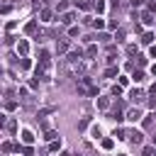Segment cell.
I'll return each instance as SVG.
<instances>
[{"mask_svg":"<svg viewBox=\"0 0 156 156\" xmlns=\"http://www.w3.org/2000/svg\"><path fill=\"white\" fill-rule=\"evenodd\" d=\"M78 93H83V95H98V85L88 76H80L78 78Z\"/></svg>","mask_w":156,"mask_h":156,"instance_id":"cell-1","label":"cell"},{"mask_svg":"<svg viewBox=\"0 0 156 156\" xmlns=\"http://www.w3.org/2000/svg\"><path fill=\"white\" fill-rule=\"evenodd\" d=\"M66 68H68V73L76 76V78L85 76V63H83V58H80V61H66Z\"/></svg>","mask_w":156,"mask_h":156,"instance_id":"cell-2","label":"cell"},{"mask_svg":"<svg viewBox=\"0 0 156 156\" xmlns=\"http://www.w3.org/2000/svg\"><path fill=\"white\" fill-rule=\"evenodd\" d=\"M141 127H144V129H154V127H156V110L149 112V115L141 119Z\"/></svg>","mask_w":156,"mask_h":156,"instance_id":"cell-3","label":"cell"},{"mask_svg":"<svg viewBox=\"0 0 156 156\" xmlns=\"http://www.w3.org/2000/svg\"><path fill=\"white\" fill-rule=\"evenodd\" d=\"M127 139H129L132 144H141V141H144V132H139V129H132V132H127Z\"/></svg>","mask_w":156,"mask_h":156,"instance_id":"cell-4","label":"cell"},{"mask_svg":"<svg viewBox=\"0 0 156 156\" xmlns=\"http://www.w3.org/2000/svg\"><path fill=\"white\" fill-rule=\"evenodd\" d=\"M17 54H20L22 58L29 54V41H27V39H20V41H17Z\"/></svg>","mask_w":156,"mask_h":156,"instance_id":"cell-5","label":"cell"},{"mask_svg":"<svg viewBox=\"0 0 156 156\" xmlns=\"http://www.w3.org/2000/svg\"><path fill=\"white\" fill-rule=\"evenodd\" d=\"M124 119H129V122H136V119H141V112H139L136 107H132V110H127Z\"/></svg>","mask_w":156,"mask_h":156,"instance_id":"cell-6","label":"cell"},{"mask_svg":"<svg viewBox=\"0 0 156 156\" xmlns=\"http://www.w3.org/2000/svg\"><path fill=\"white\" fill-rule=\"evenodd\" d=\"M56 51H58V54H66V51H68V39H61V37H58V39H56Z\"/></svg>","mask_w":156,"mask_h":156,"instance_id":"cell-7","label":"cell"},{"mask_svg":"<svg viewBox=\"0 0 156 156\" xmlns=\"http://www.w3.org/2000/svg\"><path fill=\"white\" fill-rule=\"evenodd\" d=\"M129 98H132L134 102H141V100H144V90H139V88H134V90H129Z\"/></svg>","mask_w":156,"mask_h":156,"instance_id":"cell-8","label":"cell"},{"mask_svg":"<svg viewBox=\"0 0 156 156\" xmlns=\"http://www.w3.org/2000/svg\"><path fill=\"white\" fill-rule=\"evenodd\" d=\"M51 17H54V12H51V10H46V7L39 12V20H41V22H51Z\"/></svg>","mask_w":156,"mask_h":156,"instance_id":"cell-9","label":"cell"},{"mask_svg":"<svg viewBox=\"0 0 156 156\" xmlns=\"http://www.w3.org/2000/svg\"><path fill=\"white\" fill-rule=\"evenodd\" d=\"M73 20H76V12H63V15H61V22H63V24H71Z\"/></svg>","mask_w":156,"mask_h":156,"instance_id":"cell-10","label":"cell"},{"mask_svg":"<svg viewBox=\"0 0 156 156\" xmlns=\"http://www.w3.org/2000/svg\"><path fill=\"white\" fill-rule=\"evenodd\" d=\"M22 141H24V144H27V146H29V144H32V141H34V134H32V132H29V129H24V132H22Z\"/></svg>","mask_w":156,"mask_h":156,"instance_id":"cell-11","label":"cell"},{"mask_svg":"<svg viewBox=\"0 0 156 156\" xmlns=\"http://www.w3.org/2000/svg\"><path fill=\"white\" fill-rule=\"evenodd\" d=\"M141 22H144V24H154V22H156V20H154V15H151V12H149V10H146V12H144V15H141Z\"/></svg>","mask_w":156,"mask_h":156,"instance_id":"cell-12","label":"cell"},{"mask_svg":"<svg viewBox=\"0 0 156 156\" xmlns=\"http://www.w3.org/2000/svg\"><path fill=\"white\" fill-rule=\"evenodd\" d=\"M34 32H37V22L32 20V22H27V24H24V34H34Z\"/></svg>","mask_w":156,"mask_h":156,"instance_id":"cell-13","label":"cell"},{"mask_svg":"<svg viewBox=\"0 0 156 156\" xmlns=\"http://www.w3.org/2000/svg\"><path fill=\"white\" fill-rule=\"evenodd\" d=\"M110 119H115V122H122V119H124V115H122V112H119V110L115 107V110L110 112Z\"/></svg>","mask_w":156,"mask_h":156,"instance_id":"cell-14","label":"cell"},{"mask_svg":"<svg viewBox=\"0 0 156 156\" xmlns=\"http://www.w3.org/2000/svg\"><path fill=\"white\" fill-rule=\"evenodd\" d=\"M154 41V32H144L141 34V44H151Z\"/></svg>","mask_w":156,"mask_h":156,"instance_id":"cell-15","label":"cell"},{"mask_svg":"<svg viewBox=\"0 0 156 156\" xmlns=\"http://www.w3.org/2000/svg\"><path fill=\"white\" fill-rule=\"evenodd\" d=\"M85 56H88V58H93V56H98V46H95V44H90V46L85 49Z\"/></svg>","mask_w":156,"mask_h":156,"instance_id":"cell-16","label":"cell"},{"mask_svg":"<svg viewBox=\"0 0 156 156\" xmlns=\"http://www.w3.org/2000/svg\"><path fill=\"white\" fill-rule=\"evenodd\" d=\"M119 73V68L117 66H110V68H105V78H112V76H117Z\"/></svg>","mask_w":156,"mask_h":156,"instance_id":"cell-17","label":"cell"},{"mask_svg":"<svg viewBox=\"0 0 156 156\" xmlns=\"http://www.w3.org/2000/svg\"><path fill=\"white\" fill-rule=\"evenodd\" d=\"M98 107L100 110H107L110 107V98H98Z\"/></svg>","mask_w":156,"mask_h":156,"instance_id":"cell-18","label":"cell"},{"mask_svg":"<svg viewBox=\"0 0 156 156\" xmlns=\"http://www.w3.org/2000/svg\"><path fill=\"white\" fill-rule=\"evenodd\" d=\"M7 129H10V134H15V132H17V119H15V117H10V119H7Z\"/></svg>","mask_w":156,"mask_h":156,"instance_id":"cell-19","label":"cell"},{"mask_svg":"<svg viewBox=\"0 0 156 156\" xmlns=\"http://www.w3.org/2000/svg\"><path fill=\"white\" fill-rule=\"evenodd\" d=\"M90 136H93V139H100V136H102V129H100L98 124H95V127H90Z\"/></svg>","mask_w":156,"mask_h":156,"instance_id":"cell-20","label":"cell"},{"mask_svg":"<svg viewBox=\"0 0 156 156\" xmlns=\"http://www.w3.org/2000/svg\"><path fill=\"white\" fill-rule=\"evenodd\" d=\"M76 5H78L80 10H90V7H93V2H90V0H76Z\"/></svg>","mask_w":156,"mask_h":156,"instance_id":"cell-21","label":"cell"},{"mask_svg":"<svg viewBox=\"0 0 156 156\" xmlns=\"http://www.w3.org/2000/svg\"><path fill=\"white\" fill-rule=\"evenodd\" d=\"M132 80H134V83H141V80H144V71H134V73H132Z\"/></svg>","mask_w":156,"mask_h":156,"instance_id":"cell-22","label":"cell"},{"mask_svg":"<svg viewBox=\"0 0 156 156\" xmlns=\"http://www.w3.org/2000/svg\"><path fill=\"white\" fill-rule=\"evenodd\" d=\"M56 136H58V132H54V129H46V134H44V139H46V141H54Z\"/></svg>","mask_w":156,"mask_h":156,"instance_id":"cell-23","label":"cell"},{"mask_svg":"<svg viewBox=\"0 0 156 156\" xmlns=\"http://www.w3.org/2000/svg\"><path fill=\"white\" fill-rule=\"evenodd\" d=\"M15 149H17V151H22L24 156H32V154H34V149H32V146H15Z\"/></svg>","mask_w":156,"mask_h":156,"instance_id":"cell-24","label":"cell"},{"mask_svg":"<svg viewBox=\"0 0 156 156\" xmlns=\"http://www.w3.org/2000/svg\"><path fill=\"white\" fill-rule=\"evenodd\" d=\"M61 149V139H54L51 144H49V151H58Z\"/></svg>","mask_w":156,"mask_h":156,"instance_id":"cell-25","label":"cell"},{"mask_svg":"<svg viewBox=\"0 0 156 156\" xmlns=\"http://www.w3.org/2000/svg\"><path fill=\"white\" fill-rule=\"evenodd\" d=\"M115 39H117V41H124V29H122V27H117V32H115Z\"/></svg>","mask_w":156,"mask_h":156,"instance_id":"cell-26","label":"cell"},{"mask_svg":"<svg viewBox=\"0 0 156 156\" xmlns=\"http://www.w3.org/2000/svg\"><path fill=\"white\" fill-rule=\"evenodd\" d=\"M93 7H95L98 12H105V2H102V0H98V2H93Z\"/></svg>","mask_w":156,"mask_h":156,"instance_id":"cell-27","label":"cell"},{"mask_svg":"<svg viewBox=\"0 0 156 156\" xmlns=\"http://www.w3.org/2000/svg\"><path fill=\"white\" fill-rule=\"evenodd\" d=\"M93 27H95V29H102V27H105V20H100V17L93 20Z\"/></svg>","mask_w":156,"mask_h":156,"instance_id":"cell-28","label":"cell"},{"mask_svg":"<svg viewBox=\"0 0 156 156\" xmlns=\"http://www.w3.org/2000/svg\"><path fill=\"white\" fill-rule=\"evenodd\" d=\"M136 63H139V66H146V56H144V54H136Z\"/></svg>","mask_w":156,"mask_h":156,"instance_id":"cell-29","label":"cell"},{"mask_svg":"<svg viewBox=\"0 0 156 156\" xmlns=\"http://www.w3.org/2000/svg\"><path fill=\"white\" fill-rule=\"evenodd\" d=\"M127 83H129V78H127V76H119V78H117V85H119V88H122V85H127Z\"/></svg>","mask_w":156,"mask_h":156,"instance_id":"cell-30","label":"cell"},{"mask_svg":"<svg viewBox=\"0 0 156 156\" xmlns=\"http://www.w3.org/2000/svg\"><path fill=\"white\" fill-rule=\"evenodd\" d=\"M115 136H117V139H127V132H124V129H115Z\"/></svg>","mask_w":156,"mask_h":156,"instance_id":"cell-31","label":"cell"},{"mask_svg":"<svg viewBox=\"0 0 156 156\" xmlns=\"http://www.w3.org/2000/svg\"><path fill=\"white\" fill-rule=\"evenodd\" d=\"M0 149H2V151H5V154H10V151H12V149H15V146H12V144H10V141H5V144H2V146H0Z\"/></svg>","mask_w":156,"mask_h":156,"instance_id":"cell-32","label":"cell"},{"mask_svg":"<svg viewBox=\"0 0 156 156\" xmlns=\"http://www.w3.org/2000/svg\"><path fill=\"white\" fill-rule=\"evenodd\" d=\"M66 7H68V0H58V5H56V10L61 12V10H66Z\"/></svg>","mask_w":156,"mask_h":156,"instance_id":"cell-33","label":"cell"},{"mask_svg":"<svg viewBox=\"0 0 156 156\" xmlns=\"http://www.w3.org/2000/svg\"><path fill=\"white\" fill-rule=\"evenodd\" d=\"M20 66H22V68H29V66H32V61H29V58H27V56H24V58H22V61H20Z\"/></svg>","mask_w":156,"mask_h":156,"instance_id":"cell-34","label":"cell"},{"mask_svg":"<svg viewBox=\"0 0 156 156\" xmlns=\"http://www.w3.org/2000/svg\"><path fill=\"white\" fill-rule=\"evenodd\" d=\"M112 144H115L112 139H102V149H112Z\"/></svg>","mask_w":156,"mask_h":156,"instance_id":"cell-35","label":"cell"},{"mask_svg":"<svg viewBox=\"0 0 156 156\" xmlns=\"http://www.w3.org/2000/svg\"><path fill=\"white\" fill-rule=\"evenodd\" d=\"M2 127H7V115L0 112V129H2Z\"/></svg>","mask_w":156,"mask_h":156,"instance_id":"cell-36","label":"cell"},{"mask_svg":"<svg viewBox=\"0 0 156 156\" xmlns=\"http://www.w3.org/2000/svg\"><path fill=\"white\" fill-rule=\"evenodd\" d=\"M78 32H80L78 27H71V29H68V37H78Z\"/></svg>","mask_w":156,"mask_h":156,"instance_id":"cell-37","label":"cell"},{"mask_svg":"<svg viewBox=\"0 0 156 156\" xmlns=\"http://www.w3.org/2000/svg\"><path fill=\"white\" fill-rule=\"evenodd\" d=\"M127 54H129V56H134V54H136V46H134V44H129V46H127Z\"/></svg>","mask_w":156,"mask_h":156,"instance_id":"cell-38","label":"cell"},{"mask_svg":"<svg viewBox=\"0 0 156 156\" xmlns=\"http://www.w3.org/2000/svg\"><path fill=\"white\" fill-rule=\"evenodd\" d=\"M112 95H115V98H119V95H122V88H119V85H115V88H112Z\"/></svg>","mask_w":156,"mask_h":156,"instance_id":"cell-39","label":"cell"},{"mask_svg":"<svg viewBox=\"0 0 156 156\" xmlns=\"http://www.w3.org/2000/svg\"><path fill=\"white\" fill-rule=\"evenodd\" d=\"M144 156H154V146H146L144 149Z\"/></svg>","mask_w":156,"mask_h":156,"instance_id":"cell-40","label":"cell"},{"mask_svg":"<svg viewBox=\"0 0 156 156\" xmlns=\"http://www.w3.org/2000/svg\"><path fill=\"white\" fill-rule=\"evenodd\" d=\"M149 12H151V15L156 12V2H149Z\"/></svg>","mask_w":156,"mask_h":156,"instance_id":"cell-41","label":"cell"},{"mask_svg":"<svg viewBox=\"0 0 156 156\" xmlns=\"http://www.w3.org/2000/svg\"><path fill=\"white\" fill-rule=\"evenodd\" d=\"M151 93H154V95H156V83H154V85H151Z\"/></svg>","mask_w":156,"mask_h":156,"instance_id":"cell-42","label":"cell"},{"mask_svg":"<svg viewBox=\"0 0 156 156\" xmlns=\"http://www.w3.org/2000/svg\"><path fill=\"white\" fill-rule=\"evenodd\" d=\"M151 73H154V76H156V63H154V66H151Z\"/></svg>","mask_w":156,"mask_h":156,"instance_id":"cell-43","label":"cell"},{"mask_svg":"<svg viewBox=\"0 0 156 156\" xmlns=\"http://www.w3.org/2000/svg\"><path fill=\"white\" fill-rule=\"evenodd\" d=\"M154 146H156V134H154Z\"/></svg>","mask_w":156,"mask_h":156,"instance_id":"cell-44","label":"cell"},{"mask_svg":"<svg viewBox=\"0 0 156 156\" xmlns=\"http://www.w3.org/2000/svg\"><path fill=\"white\" fill-rule=\"evenodd\" d=\"M154 156H156V146H154Z\"/></svg>","mask_w":156,"mask_h":156,"instance_id":"cell-45","label":"cell"},{"mask_svg":"<svg viewBox=\"0 0 156 156\" xmlns=\"http://www.w3.org/2000/svg\"><path fill=\"white\" fill-rule=\"evenodd\" d=\"M119 156H127V154H119Z\"/></svg>","mask_w":156,"mask_h":156,"instance_id":"cell-46","label":"cell"},{"mask_svg":"<svg viewBox=\"0 0 156 156\" xmlns=\"http://www.w3.org/2000/svg\"><path fill=\"white\" fill-rule=\"evenodd\" d=\"M76 156H78V154H76Z\"/></svg>","mask_w":156,"mask_h":156,"instance_id":"cell-47","label":"cell"}]
</instances>
